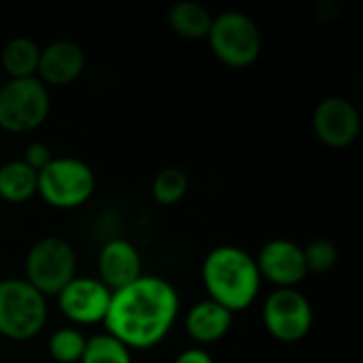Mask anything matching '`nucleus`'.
Segmentation results:
<instances>
[{
  "label": "nucleus",
  "instance_id": "obj_1",
  "mask_svg": "<svg viewBox=\"0 0 363 363\" xmlns=\"http://www.w3.org/2000/svg\"><path fill=\"white\" fill-rule=\"evenodd\" d=\"M179 313L181 298L174 285L162 277L143 274L113 291L104 328L130 351H149L168 338Z\"/></svg>",
  "mask_w": 363,
  "mask_h": 363
},
{
  "label": "nucleus",
  "instance_id": "obj_2",
  "mask_svg": "<svg viewBox=\"0 0 363 363\" xmlns=\"http://www.w3.org/2000/svg\"><path fill=\"white\" fill-rule=\"evenodd\" d=\"M200 274L208 300L217 302L232 315L251 308L259 298L262 274L255 255L240 247L221 245L208 251Z\"/></svg>",
  "mask_w": 363,
  "mask_h": 363
},
{
  "label": "nucleus",
  "instance_id": "obj_3",
  "mask_svg": "<svg viewBox=\"0 0 363 363\" xmlns=\"http://www.w3.org/2000/svg\"><path fill=\"white\" fill-rule=\"evenodd\" d=\"M49 319L47 298L26 279L0 281V336L13 342L36 338Z\"/></svg>",
  "mask_w": 363,
  "mask_h": 363
},
{
  "label": "nucleus",
  "instance_id": "obj_4",
  "mask_svg": "<svg viewBox=\"0 0 363 363\" xmlns=\"http://www.w3.org/2000/svg\"><path fill=\"white\" fill-rule=\"evenodd\" d=\"M96 191V174L89 164L79 157H53L40 172L36 194L45 204L57 211L83 206Z\"/></svg>",
  "mask_w": 363,
  "mask_h": 363
},
{
  "label": "nucleus",
  "instance_id": "obj_5",
  "mask_svg": "<svg viewBox=\"0 0 363 363\" xmlns=\"http://www.w3.org/2000/svg\"><path fill=\"white\" fill-rule=\"evenodd\" d=\"M74 247L62 236L38 238L26 253L23 272L26 281L45 298L57 296L77 277Z\"/></svg>",
  "mask_w": 363,
  "mask_h": 363
},
{
  "label": "nucleus",
  "instance_id": "obj_6",
  "mask_svg": "<svg viewBox=\"0 0 363 363\" xmlns=\"http://www.w3.org/2000/svg\"><path fill=\"white\" fill-rule=\"evenodd\" d=\"M51 113L49 87L38 77L9 79L0 85V130L28 134L38 130Z\"/></svg>",
  "mask_w": 363,
  "mask_h": 363
},
{
  "label": "nucleus",
  "instance_id": "obj_7",
  "mask_svg": "<svg viewBox=\"0 0 363 363\" xmlns=\"http://www.w3.org/2000/svg\"><path fill=\"white\" fill-rule=\"evenodd\" d=\"M215 57L230 68H247L262 55V32L257 23L240 11L215 15L206 36Z\"/></svg>",
  "mask_w": 363,
  "mask_h": 363
},
{
  "label": "nucleus",
  "instance_id": "obj_8",
  "mask_svg": "<svg viewBox=\"0 0 363 363\" xmlns=\"http://www.w3.org/2000/svg\"><path fill=\"white\" fill-rule=\"evenodd\" d=\"M262 321L274 340L296 345L311 334L315 313L300 289H274L264 300Z\"/></svg>",
  "mask_w": 363,
  "mask_h": 363
},
{
  "label": "nucleus",
  "instance_id": "obj_9",
  "mask_svg": "<svg viewBox=\"0 0 363 363\" xmlns=\"http://www.w3.org/2000/svg\"><path fill=\"white\" fill-rule=\"evenodd\" d=\"M113 291L94 277H74L55 298L57 308L74 328L104 323Z\"/></svg>",
  "mask_w": 363,
  "mask_h": 363
},
{
  "label": "nucleus",
  "instance_id": "obj_10",
  "mask_svg": "<svg viewBox=\"0 0 363 363\" xmlns=\"http://www.w3.org/2000/svg\"><path fill=\"white\" fill-rule=\"evenodd\" d=\"M315 136L332 149L351 147L362 132V115L345 96H328L313 111Z\"/></svg>",
  "mask_w": 363,
  "mask_h": 363
},
{
  "label": "nucleus",
  "instance_id": "obj_11",
  "mask_svg": "<svg viewBox=\"0 0 363 363\" xmlns=\"http://www.w3.org/2000/svg\"><path fill=\"white\" fill-rule=\"evenodd\" d=\"M262 281L272 283L277 289H296L306 277L304 249L289 238L268 240L255 255Z\"/></svg>",
  "mask_w": 363,
  "mask_h": 363
},
{
  "label": "nucleus",
  "instance_id": "obj_12",
  "mask_svg": "<svg viewBox=\"0 0 363 363\" xmlns=\"http://www.w3.org/2000/svg\"><path fill=\"white\" fill-rule=\"evenodd\" d=\"M85 70V51L68 38H60L40 49L36 77L47 87H64L74 83Z\"/></svg>",
  "mask_w": 363,
  "mask_h": 363
},
{
  "label": "nucleus",
  "instance_id": "obj_13",
  "mask_svg": "<svg viewBox=\"0 0 363 363\" xmlns=\"http://www.w3.org/2000/svg\"><path fill=\"white\" fill-rule=\"evenodd\" d=\"M143 274V257L130 240L111 238L102 245L98 253V279L111 291L134 283Z\"/></svg>",
  "mask_w": 363,
  "mask_h": 363
},
{
  "label": "nucleus",
  "instance_id": "obj_14",
  "mask_svg": "<svg viewBox=\"0 0 363 363\" xmlns=\"http://www.w3.org/2000/svg\"><path fill=\"white\" fill-rule=\"evenodd\" d=\"M234 323V315L213 300L196 302L185 315V332L196 342V347H211L223 340Z\"/></svg>",
  "mask_w": 363,
  "mask_h": 363
},
{
  "label": "nucleus",
  "instance_id": "obj_15",
  "mask_svg": "<svg viewBox=\"0 0 363 363\" xmlns=\"http://www.w3.org/2000/svg\"><path fill=\"white\" fill-rule=\"evenodd\" d=\"M215 15L196 0L174 2L168 11L170 30L185 40H204L211 32Z\"/></svg>",
  "mask_w": 363,
  "mask_h": 363
},
{
  "label": "nucleus",
  "instance_id": "obj_16",
  "mask_svg": "<svg viewBox=\"0 0 363 363\" xmlns=\"http://www.w3.org/2000/svg\"><path fill=\"white\" fill-rule=\"evenodd\" d=\"M38 172L21 160H11L0 166V200L9 204H23L36 196Z\"/></svg>",
  "mask_w": 363,
  "mask_h": 363
},
{
  "label": "nucleus",
  "instance_id": "obj_17",
  "mask_svg": "<svg viewBox=\"0 0 363 363\" xmlns=\"http://www.w3.org/2000/svg\"><path fill=\"white\" fill-rule=\"evenodd\" d=\"M40 47L28 36L11 38L0 53V66L9 79H30L38 72Z\"/></svg>",
  "mask_w": 363,
  "mask_h": 363
},
{
  "label": "nucleus",
  "instance_id": "obj_18",
  "mask_svg": "<svg viewBox=\"0 0 363 363\" xmlns=\"http://www.w3.org/2000/svg\"><path fill=\"white\" fill-rule=\"evenodd\" d=\"M87 338L74 325L60 328L51 334L47 342V353L53 363H79L85 353Z\"/></svg>",
  "mask_w": 363,
  "mask_h": 363
},
{
  "label": "nucleus",
  "instance_id": "obj_19",
  "mask_svg": "<svg viewBox=\"0 0 363 363\" xmlns=\"http://www.w3.org/2000/svg\"><path fill=\"white\" fill-rule=\"evenodd\" d=\"M189 189V179L185 174V170L177 168V166H168L164 170H160L151 183V196L160 206H172L177 202H181L185 198Z\"/></svg>",
  "mask_w": 363,
  "mask_h": 363
},
{
  "label": "nucleus",
  "instance_id": "obj_20",
  "mask_svg": "<svg viewBox=\"0 0 363 363\" xmlns=\"http://www.w3.org/2000/svg\"><path fill=\"white\" fill-rule=\"evenodd\" d=\"M79 363H134V359L128 347L104 332L87 338L85 353Z\"/></svg>",
  "mask_w": 363,
  "mask_h": 363
},
{
  "label": "nucleus",
  "instance_id": "obj_21",
  "mask_svg": "<svg viewBox=\"0 0 363 363\" xmlns=\"http://www.w3.org/2000/svg\"><path fill=\"white\" fill-rule=\"evenodd\" d=\"M302 249H304V262H306L308 274L311 272L313 274H328L338 264V249L328 238H317Z\"/></svg>",
  "mask_w": 363,
  "mask_h": 363
},
{
  "label": "nucleus",
  "instance_id": "obj_22",
  "mask_svg": "<svg viewBox=\"0 0 363 363\" xmlns=\"http://www.w3.org/2000/svg\"><path fill=\"white\" fill-rule=\"evenodd\" d=\"M26 166H30L34 172H40L51 160H53V153H51V149L45 145V143H30L28 147H26V151H23V155L19 157Z\"/></svg>",
  "mask_w": 363,
  "mask_h": 363
},
{
  "label": "nucleus",
  "instance_id": "obj_23",
  "mask_svg": "<svg viewBox=\"0 0 363 363\" xmlns=\"http://www.w3.org/2000/svg\"><path fill=\"white\" fill-rule=\"evenodd\" d=\"M172 363H215V359H213V355L206 349H202V347H189V349L181 351Z\"/></svg>",
  "mask_w": 363,
  "mask_h": 363
},
{
  "label": "nucleus",
  "instance_id": "obj_24",
  "mask_svg": "<svg viewBox=\"0 0 363 363\" xmlns=\"http://www.w3.org/2000/svg\"><path fill=\"white\" fill-rule=\"evenodd\" d=\"M0 85H2V81H0Z\"/></svg>",
  "mask_w": 363,
  "mask_h": 363
}]
</instances>
